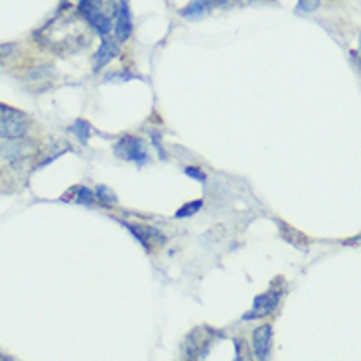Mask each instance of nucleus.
<instances>
[{
    "mask_svg": "<svg viewBox=\"0 0 361 361\" xmlns=\"http://www.w3.org/2000/svg\"><path fill=\"white\" fill-rule=\"evenodd\" d=\"M89 36L91 34H89V26L85 20L79 18L78 14H73V16L59 14L39 30H36L34 39L48 51L68 56V54L85 48L89 44Z\"/></svg>",
    "mask_w": 361,
    "mask_h": 361,
    "instance_id": "obj_1",
    "label": "nucleus"
},
{
    "mask_svg": "<svg viewBox=\"0 0 361 361\" xmlns=\"http://www.w3.org/2000/svg\"><path fill=\"white\" fill-rule=\"evenodd\" d=\"M79 14L87 22V26L97 30L101 38H109L113 22L117 16V2H79Z\"/></svg>",
    "mask_w": 361,
    "mask_h": 361,
    "instance_id": "obj_2",
    "label": "nucleus"
},
{
    "mask_svg": "<svg viewBox=\"0 0 361 361\" xmlns=\"http://www.w3.org/2000/svg\"><path fill=\"white\" fill-rule=\"evenodd\" d=\"M219 334L209 326H197L185 336L182 342V360L184 361H202L212 350Z\"/></svg>",
    "mask_w": 361,
    "mask_h": 361,
    "instance_id": "obj_3",
    "label": "nucleus"
},
{
    "mask_svg": "<svg viewBox=\"0 0 361 361\" xmlns=\"http://www.w3.org/2000/svg\"><path fill=\"white\" fill-rule=\"evenodd\" d=\"M30 125V117L24 111L0 103V140L26 138Z\"/></svg>",
    "mask_w": 361,
    "mask_h": 361,
    "instance_id": "obj_4",
    "label": "nucleus"
},
{
    "mask_svg": "<svg viewBox=\"0 0 361 361\" xmlns=\"http://www.w3.org/2000/svg\"><path fill=\"white\" fill-rule=\"evenodd\" d=\"M34 154H36V145L32 140H28V138L4 140V145H0V158L10 162V164L28 162Z\"/></svg>",
    "mask_w": 361,
    "mask_h": 361,
    "instance_id": "obj_5",
    "label": "nucleus"
},
{
    "mask_svg": "<svg viewBox=\"0 0 361 361\" xmlns=\"http://www.w3.org/2000/svg\"><path fill=\"white\" fill-rule=\"evenodd\" d=\"M115 154L123 160L135 162V164H147L148 162V148L138 137L127 135L115 145Z\"/></svg>",
    "mask_w": 361,
    "mask_h": 361,
    "instance_id": "obj_6",
    "label": "nucleus"
},
{
    "mask_svg": "<svg viewBox=\"0 0 361 361\" xmlns=\"http://www.w3.org/2000/svg\"><path fill=\"white\" fill-rule=\"evenodd\" d=\"M281 296H283V290H274V288H269L267 293L259 294L253 300V306L251 310L245 314L243 320H261V318H267L273 312H276L279 304H281Z\"/></svg>",
    "mask_w": 361,
    "mask_h": 361,
    "instance_id": "obj_7",
    "label": "nucleus"
},
{
    "mask_svg": "<svg viewBox=\"0 0 361 361\" xmlns=\"http://www.w3.org/2000/svg\"><path fill=\"white\" fill-rule=\"evenodd\" d=\"M130 233L135 235L138 239V243L142 245L145 249L148 251H154L158 247L166 243V237L164 233L157 229V227H148V225H140V224H125Z\"/></svg>",
    "mask_w": 361,
    "mask_h": 361,
    "instance_id": "obj_8",
    "label": "nucleus"
},
{
    "mask_svg": "<svg viewBox=\"0 0 361 361\" xmlns=\"http://www.w3.org/2000/svg\"><path fill=\"white\" fill-rule=\"evenodd\" d=\"M273 350V326L263 324L253 332V355L257 361H267Z\"/></svg>",
    "mask_w": 361,
    "mask_h": 361,
    "instance_id": "obj_9",
    "label": "nucleus"
},
{
    "mask_svg": "<svg viewBox=\"0 0 361 361\" xmlns=\"http://www.w3.org/2000/svg\"><path fill=\"white\" fill-rule=\"evenodd\" d=\"M26 87L36 89V91H44V89L51 87L54 83V71L49 66H42V68H30L24 75Z\"/></svg>",
    "mask_w": 361,
    "mask_h": 361,
    "instance_id": "obj_10",
    "label": "nucleus"
},
{
    "mask_svg": "<svg viewBox=\"0 0 361 361\" xmlns=\"http://www.w3.org/2000/svg\"><path fill=\"white\" fill-rule=\"evenodd\" d=\"M133 32V22H130V10L127 2H118L117 16H115V34L117 42H125Z\"/></svg>",
    "mask_w": 361,
    "mask_h": 361,
    "instance_id": "obj_11",
    "label": "nucleus"
},
{
    "mask_svg": "<svg viewBox=\"0 0 361 361\" xmlns=\"http://www.w3.org/2000/svg\"><path fill=\"white\" fill-rule=\"evenodd\" d=\"M118 54V42L115 38H103V44H101V48L95 54V58H93V68L95 71L103 68V66H107L109 61L113 58H117Z\"/></svg>",
    "mask_w": 361,
    "mask_h": 361,
    "instance_id": "obj_12",
    "label": "nucleus"
},
{
    "mask_svg": "<svg viewBox=\"0 0 361 361\" xmlns=\"http://www.w3.org/2000/svg\"><path fill=\"white\" fill-rule=\"evenodd\" d=\"M63 200H71V202H78V204L83 205H93L97 197H95V192H91L85 185H75L69 192H66Z\"/></svg>",
    "mask_w": 361,
    "mask_h": 361,
    "instance_id": "obj_13",
    "label": "nucleus"
},
{
    "mask_svg": "<svg viewBox=\"0 0 361 361\" xmlns=\"http://www.w3.org/2000/svg\"><path fill=\"white\" fill-rule=\"evenodd\" d=\"M20 56L18 42H8V44H0V69L10 68Z\"/></svg>",
    "mask_w": 361,
    "mask_h": 361,
    "instance_id": "obj_14",
    "label": "nucleus"
},
{
    "mask_svg": "<svg viewBox=\"0 0 361 361\" xmlns=\"http://www.w3.org/2000/svg\"><path fill=\"white\" fill-rule=\"evenodd\" d=\"M71 130L78 135L79 140H81L83 145L87 142L89 135H91V133H89V130H91V127H89L87 121H75V123H73V127H71Z\"/></svg>",
    "mask_w": 361,
    "mask_h": 361,
    "instance_id": "obj_15",
    "label": "nucleus"
},
{
    "mask_svg": "<svg viewBox=\"0 0 361 361\" xmlns=\"http://www.w3.org/2000/svg\"><path fill=\"white\" fill-rule=\"evenodd\" d=\"M95 197H97L99 202H103V204H107V205L117 204V197H115V194L109 190L107 185H99L97 192H95Z\"/></svg>",
    "mask_w": 361,
    "mask_h": 361,
    "instance_id": "obj_16",
    "label": "nucleus"
},
{
    "mask_svg": "<svg viewBox=\"0 0 361 361\" xmlns=\"http://www.w3.org/2000/svg\"><path fill=\"white\" fill-rule=\"evenodd\" d=\"M200 207H202V200H197V202H190V204L182 205V207L178 209L176 217H190V215H194Z\"/></svg>",
    "mask_w": 361,
    "mask_h": 361,
    "instance_id": "obj_17",
    "label": "nucleus"
},
{
    "mask_svg": "<svg viewBox=\"0 0 361 361\" xmlns=\"http://www.w3.org/2000/svg\"><path fill=\"white\" fill-rule=\"evenodd\" d=\"M235 361H253L247 345L239 340H235Z\"/></svg>",
    "mask_w": 361,
    "mask_h": 361,
    "instance_id": "obj_18",
    "label": "nucleus"
},
{
    "mask_svg": "<svg viewBox=\"0 0 361 361\" xmlns=\"http://www.w3.org/2000/svg\"><path fill=\"white\" fill-rule=\"evenodd\" d=\"M205 6H207V2H194V4H190L188 8L182 10V14H184V16H194V14H200Z\"/></svg>",
    "mask_w": 361,
    "mask_h": 361,
    "instance_id": "obj_19",
    "label": "nucleus"
},
{
    "mask_svg": "<svg viewBox=\"0 0 361 361\" xmlns=\"http://www.w3.org/2000/svg\"><path fill=\"white\" fill-rule=\"evenodd\" d=\"M185 174L188 176L195 178V180H200V182H205V174L200 170V168H194V166H188L185 168Z\"/></svg>",
    "mask_w": 361,
    "mask_h": 361,
    "instance_id": "obj_20",
    "label": "nucleus"
},
{
    "mask_svg": "<svg viewBox=\"0 0 361 361\" xmlns=\"http://www.w3.org/2000/svg\"><path fill=\"white\" fill-rule=\"evenodd\" d=\"M320 6V2H298L296 6V12H302V10H314Z\"/></svg>",
    "mask_w": 361,
    "mask_h": 361,
    "instance_id": "obj_21",
    "label": "nucleus"
},
{
    "mask_svg": "<svg viewBox=\"0 0 361 361\" xmlns=\"http://www.w3.org/2000/svg\"><path fill=\"white\" fill-rule=\"evenodd\" d=\"M0 361H16L14 357H8V355H4V353H0Z\"/></svg>",
    "mask_w": 361,
    "mask_h": 361,
    "instance_id": "obj_22",
    "label": "nucleus"
}]
</instances>
